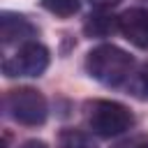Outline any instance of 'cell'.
Listing matches in <instances>:
<instances>
[{
    "label": "cell",
    "mask_w": 148,
    "mask_h": 148,
    "mask_svg": "<svg viewBox=\"0 0 148 148\" xmlns=\"http://www.w3.org/2000/svg\"><path fill=\"white\" fill-rule=\"evenodd\" d=\"M132 67H134L132 56L127 51H123L120 46H116V44L95 46L86 56V72L104 86L127 83V79L132 74Z\"/></svg>",
    "instance_id": "6da1fadb"
},
{
    "label": "cell",
    "mask_w": 148,
    "mask_h": 148,
    "mask_svg": "<svg viewBox=\"0 0 148 148\" xmlns=\"http://www.w3.org/2000/svg\"><path fill=\"white\" fill-rule=\"evenodd\" d=\"M5 109H7L12 120H16L21 125H28V127L44 125V120L49 116L46 97L39 90L28 88V86L9 90L5 95Z\"/></svg>",
    "instance_id": "3957f363"
},
{
    "label": "cell",
    "mask_w": 148,
    "mask_h": 148,
    "mask_svg": "<svg viewBox=\"0 0 148 148\" xmlns=\"http://www.w3.org/2000/svg\"><path fill=\"white\" fill-rule=\"evenodd\" d=\"M92 7H97V9H111V7H116L120 0H88Z\"/></svg>",
    "instance_id": "7c38bea8"
},
{
    "label": "cell",
    "mask_w": 148,
    "mask_h": 148,
    "mask_svg": "<svg viewBox=\"0 0 148 148\" xmlns=\"http://www.w3.org/2000/svg\"><path fill=\"white\" fill-rule=\"evenodd\" d=\"M111 148H148V136H132V139H125Z\"/></svg>",
    "instance_id": "8fae6325"
},
{
    "label": "cell",
    "mask_w": 148,
    "mask_h": 148,
    "mask_svg": "<svg viewBox=\"0 0 148 148\" xmlns=\"http://www.w3.org/2000/svg\"><path fill=\"white\" fill-rule=\"evenodd\" d=\"M49 49L39 42H28L23 46L16 49V53H12L9 58L2 60V72L5 76L14 79V76H39L46 72L49 67Z\"/></svg>",
    "instance_id": "277c9868"
},
{
    "label": "cell",
    "mask_w": 148,
    "mask_h": 148,
    "mask_svg": "<svg viewBox=\"0 0 148 148\" xmlns=\"http://www.w3.org/2000/svg\"><path fill=\"white\" fill-rule=\"evenodd\" d=\"M58 148H95V143L86 132L65 127L58 134Z\"/></svg>",
    "instance_id": "9c48e42d"
},
{
    "label": "cell",
    "mask_w": 148,
    "mask_h": 148,
    "mask_svg": "<svg viewBox=\"0 0 148 148\" xmlns=\"http://www.w3.org/2000/svg\"><path fill=\"white\" fill-rule=\"evenodd\" d=\"M37 35V28L23 16V14H16V12H2L0 14V39H2V46H9V44H28L32 42V37Z\"/></svg>",
    "instance_id": "5b68a950"
},
{
    "label": "cell",
    "mask_w": 148,
    "mask_h": 148,
    "mask_svg": "<svg viewBox=\"0 0 148 148\" xmlns=\"http://www.w3.org/2000/svg\"><path fill=\"white\" fill-rule=\"evenodd\" d=\"M39 5L46 12H51V14L60 16V18L74 16L79 12V0H39Z\"/></svg>",
    "instance_id": "30bf717a"
},
{
    "label": "cell",
    "mask_w": 148,
    "mask_h": 148,
    "mask_svg": "<svg viewBox=\"0 0 148 148\" xmlns=\"http://www.w3.org/2000/svg\"><path fill=\"white\" fill-rule=\"evenodd\" d=\"M118 25H120L123 37L130 44H134L139 49H148V9H143V7L125 9L118 16Z\"/></svg>",
    "instance_id": "8992f818"
},
{
    "label": "cell",
    "mask_w": 148,
    "mask_h": 148,
    "mask_svg": "<svg viewBox=\"0 0 148 148\" xmlns=\"http://www.w3.org/2000/svg\"><path fill=\"white\" fill-rule=\"evenodd\" d=\"M86 123L97 136H118L134 125L132 111L113 99H92L86 102Z\"/></svg>",
    "instance_id": "7a4b0ae2"
},
{
    "label": "cell",
    "mask_w": 148,
    "mask_h": 148,
    "mask_svg": "<svg viewBox=\"0 0 148 148\" xmlns=\"http://www.w3.org/2000/svg\"><path fill=\"white\" fill-rule=\"evenodd\" d=\"M18 148H49L44 141H39V139H30V141H23Z\"/></svg>",
    "instance_id": "4fadbf2b"
},
{
    "label": "cell",
    "mask_w": 148,
    "mask_h": 148,
    "mask_svg": "<svg viewBox=\"0 0 148 148\" xmlns=\"http://www.w3.org/2000/svg\"><path fill=\"white\" fill-rule=\"evenodd\" d=\"M116 30H120L118 16H111V14H106L104 9L92 12V14L86 18V23H83V32H86L88 37H95V39L109 37V35H113Z\"/></svg>",
    "instance_id": "52a82bcc"
},
{
    "label": "cell",
    "mask_w": 148,
    "mask_h": 148,
    "mask_svg": "<svg viewBox=\"0 0 148 148\" xmlns=\"http://www.w3.org/2000/svg\"><path fill=\"white\" fill-rule=\"evenodd\" d=\"M125 86H127V92H130L132 97L146 102V99H148V62L141 65L136 72H132Z\"/></svg>",
    "instance_id": "ba28073f"
}]
</instances>
